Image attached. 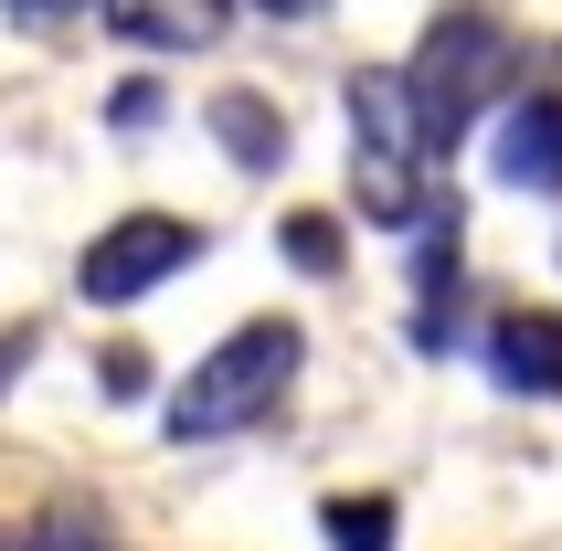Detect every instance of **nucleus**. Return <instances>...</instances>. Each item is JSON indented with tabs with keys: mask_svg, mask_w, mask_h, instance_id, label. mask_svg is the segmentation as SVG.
Wrapping results in <instances>:
<instances>
[{
	"mask_svg": "<svg viewBox=\"0 0 562 551\" xmlns=\"http://www.w3.org/2000/svg\"><path fill=\"white\" fill-rule=\"evenodd\" d=\"M509 64L520 54H509V32L488 22V11H446V22L425 32V54L393 64V75H404V106H414V127H425L436 159H457V138L509 95Z\"/></svg>",
	"mask_w": 562,
	"mask_h": 551,
	"instance_id": "1",
	"label": "nucleus"
},
{
	"mask_svg": "<svg viewBox=\"0 0 562 551\" xmlns=\"http://www.w3.org/2000/svg\"><path fill=\"white\" fill-rule=\"evenodd\" d=\"M340 106H350V181H361V213L372 223H425L436 213V149H425V127H414V106H404V75L393 64H361L340 86Z\"/></svg>",
	"mask_w": 562,
	"mask_h": 551,
	"instance_id": "2",
	"label": "nucleus"
},
{
	"mask_svg": "<svg viewBox=\"0 0 562 551\" xmlns=\"http://www.w3.org/2000/svg\"><path fill=\"white\" fill-rule=\"evenodd\" d=\"M297 361H308L297 318H245V329L223 339L213 361H191V382L170 393V435H181V446H213V435L266 425V414H277V393L297 382Z\"/></svg>",
	"mask_w": 562,
	"mask_h": 551,
	"instance_id": "3",
	"label": "nucleus"
},
{
	"mask_svg": "<svg viewBox=\"0 0 562 551\" xmlns=\"http://www.w3.org/2000/svg\"><path fill=\"white\" fill-rule=\"evenodd\" d=\"M191 266H202V223H181V213H117L86 245L75 286H86L95 307H138L149 286H170V276H191Z\"/></svg>",
	"mask_w": 562,
	"mask_h": 551,
	"instance_id": "4",
	"label": "nucleus"
},
{
	"mask_svg": "<svg viewBox=\"0 0 562 551\" xmlns=\"http://www.w3.org/2000/svg\"><path fill=\"white\" fill-rule=\"evenodd\" d=\"M488 382L520 403H562V318L552 307H509L488 329Z\"/></svg>",
	"mask_w": 562,
	"mask_h": 551,
	"instance_id": "5",
	"label": "nucleus"
},
{
	"mask_svg": "<svg viewBox=\"0 0 562 551\" xmlns=\"http://www.w3.org/2000/svg\"><path fill=\"white\" fill-rule=\"evenodd\" d=\"M509 191H562V95H520L499 106V138H488Z\"/></svg>",
	"mask_w": 562,
	"mask_h": 551,
	"instance_id": "6",
	"label": "nucleus"
},
{
	"mask_svg": "<svg viewBox=\"0 0 562 551\" xmlns=\"http://www.w3.org/2000/svg\"><path fill=\"white\" fill-rule=\"evenodd\" d=\"M95 11H106V32L149 43V54H202L234 22V0H95Z\"/></svg>",
	"mask_w": 562,
	"mask_h": 551,
	"instance_id": "7",
	"label": "nucleus"
},
{
	"mask_svg": "<svg viewBox=\"0 0 562 551\" xmlns=\"http://www.w3.org/2000/svg\"><path fill=\"white\" fill-rule=\"evenodd\" d=\"M213 127H223V149L245 159V170H277L286 159V127L255 106V95H213Z\"/></svg>",
	"mask_w": 562,
	"mask_h": 551,
	"instance_id": "8",
	"label": "nucleus"
},
{
	"mask_svg": "<svg viewBox=\"0 0 562 551\" xmlns=\"http://www.w3.org/2000/svg\"><path fill=\"white\" fill-rule=\"evenodd\" d=\"M329 551H393V498H329Z\"/></svg>",
	"mask_w": 562,
	"mask_h": 551,
	"instance_id": "9",
	"label": "nucleus"
},
{
	"mask_svg": "<svg viewBox=\"0 0 562 551\" xmlns=\"http://www.w3.org/2000/svg\"><path fill=\"white\" fill-rule=\"evenodd\" d=\"M11 551H117L106 530H86V520H43V530H22Z\"/></svg>",
	"mask_w": 562,
	"mask_h": 551,
	"instance_id": "10",
	"label": "nucleus"
},
{
	"mask_svg": "<svg viewBox=\"0 0 562 551\" xmlns=\"http://www.w3.org/2000/svg\"><path fill=\"white\" fill-rule=\"evenodd\" d=\"M286 255H297V266H340V234H329V223H286Z\"/></svg>",
	"mask_w": 562,
	"mask_h": 551,
	"instance_id": "11",
	"label": "nucleus"
},
{
	"mask_svg": "<svg viewBox=\"0 0 562 551\" xmlns=\"http://www.w3.org/2000/svg\"><path fill=\"white\" fill-rule=\"evenodd\" d=\"M22 361H32V329H11V339H0V382H11Z\"/></svg>",
	"mask_w": 562,
	"mask_h": 551,
	"instance_id": "12",
	"label": "nucleus"
},
{
	"mask_svg": "<svg viewBox=\"0 0 562 551\" xmlns=\"http://www.w3.org/2000/svg\"><path fill=\"white\" fill-rule=\"evenodd\" d=\"M255 11H277V22H308V11H329V0H255Z\"/></svg>",
	"mask_w": 562,
	"mask_h": 551,
	"instance_id": "13",
	"label": "nucleus"
},
{
	"mask_svg": "<svg viewBox=\"0 0 562 551\" xmlns=\"http://www.w3.org/2000/svg\"><path fill=\"white\" fill-rule=\"evenodd\" d=\"M11 11H75V0H11Z\"/></svg>",
	"mask_w": 562,
	"mask_h": 551,
	"instance_id": "14",
	"label": "nucleus"
}]
</instances>
